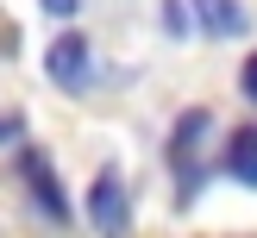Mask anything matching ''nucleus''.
I'll list each match as a JSON object with an SVG mask.
<instances>
[{"label":"nucleus","instance_id":"nucleus-9","mask_svg":"<svg viewBox=\"0 0 257 238\" xmlns=\"http://www.w3.org/2000/svg\"><path fill=\"white\" fill-rule=\"evenodd\" d=\"M19 138H25V119L19 113H0V144H19Z\"/></svg>","mask_w":257,"mask_h":238},{"label":"nucleus","instance_id":"nucleus-3","mask_svg":"<svg viewBox=\"0 0 257 238\" xmlns=\"http://www.w3.org/2000/svg\"><path fill=\"white\" fill-rule=\"evenodd\" d=\"M19 175L32 182V194H38V207H44V219H57V225L75 219V207H69V194H63V182H57V169H50L44 150H19Z\"/></svg>","mask_w":257,"mask_h":238},{"label":"nucleus","instance_id":"nucleus-8","mask_svg":"<svg viewBox=\"0 0 257 238\" xmlns=\"http://www.w3.org/2000/svg\"><path fill=\"white\" fill-rule=\"evenodd\" d=\"M238 88H245V100H251V107H257V50H251V57H245V69H238Z\"/></svg>","mask_w":257,"mask_h":238},{"label":"nucleus","instance_id":"nucleus-4","mask_svg":"<svg viewBox=\"0 0 257 238\" xmlns=\"http://www.w3.org/2000/svg\"><path fill=\"white\" fill-rule=\"evenodd\" d=\"M207 132H213V107H188L182 119H176V132H170V163L176 169H182V163H201Z\"/></svg>","mask_w":257,"mask_h":238},{"label":"nucleus","instance_id":"nucleus-5","mask_svg":"<svg viewBox=\"0 0 257 238\" xmlns=\"http://www.w3.org/2000/svg\"><path fill=\"white\" fill-rule=\"evenodd\" d=\"M220 169L232 175L238 188H257V125H245V132H232V138H226Z\"/></svg>","mask_w":257,"mask_h":238},{"label":"nucleus","instance_id":"nucleus-6","mask_svg":"<svg viewBox=\"0 0 257 238\" xmlns=\"http://www.w3.org/2000/svg\"><path fill=\"white\" fill-rule=\"evenodd\" d=\"M195 13H201V25H207L213 38H245L251 32V13L238 7V0H195Z\"/></svg>","mask_w":257,"mask_h":238},{"label":"nucleus","instance_id":"nucleus-1","mask_svg":"<svg viewBox=\"0 0 257 238\" xmlns=\"http://www.w3.org/2000/svg\"><path fill=\"white\" fill-rule=\"evenodd\" d=\"M44 75L57 88H69V94H82L88 75H94V50H88V38L82 32H57L50 50H44Z\"/></svg>","mask_w":257,"mask_h":238},{"label":"nucleus","instance_id":"nucleus-7","mask_svg":"<svg viewBox=\"0 0 257 238\" xmlns=\"http://www.w3.org/2000/svg\"><path fill=\"white\" fill-rule=\"evenodd\" d=\"M195 19H201V13H188L182 0H163V32H170V38H188V32H195Z\"/></svg>","mask_w":257,"mask_h":238},{"label":"nucleus","instance_id":"nucleus-2","mask_svg":"<svg viewBox=\"0 0 257 238\" xmlns=\"http://www.w3.org/2000/svg\"><path fill=\"white\" fill-rule=\"evenodd\" d=\"M88 219H94L100 232H125V225H132V188H125V175L113 169V163L94 175V188H88Z\"/></svg>","mask_w":257,"mask_h":238},{"label":"nucleus","instance_id":"nucleus-10","mask_svg":"<svg viewBox=\"0 0 257 238\" xmlns=\"http://www.w3.org/2000/svg\"><path fill=\"white\" fill-rule=\"evenodd\" d=\"M38 7H44L50 19H75V13H82V0H38Z\"/></svg>","mask_w":257,"mask_h":238}]
</instances>
